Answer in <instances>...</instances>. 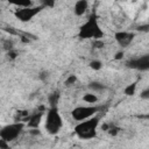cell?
Returning a JSON list of instances; mask_svg holds the SVG:
<instances>
[{"instance_id":"2","label":"cell","mask_w":149,"mask_h":149,"mask_svg":"<svg viewBox=\"0 0 149 149\" xmlns=\"http://www.w3.org/2000/svg\"><path fill=\"white\" fill-rule=\"evenodd\" d=\"M102 36H104V31L100 28L98 20L94 15L90 16L88 20L79 28V37H81V38L101 40Z\"/></svg>"},{"instance_id":"9","label":"cell","mask_w":149,"mask_h":149,"mask_svg":"<svg viewBox=\"0 0 149 149\" xmlns=\"http://www.w3.org/2000/svg\"><path fill=\"white\" fill-rule=\"evenodd\" d=\"M42 115H43V112H36L29 116H27L24 120L27 121V126L31 129H35V128H38L40 123H41V120H42Z\"/></svg>"},{"instance_id":"8","label":"cell","mask_w":149,"mask_h":149,"mask_svg":"<svg viewBox=\"0 0 149 149\" xmlns=\"http://www.w3.org/2000/svg\"><path fill=\"white\" fill-rule=\"evenodd\" d=\"M114 37L120 47L126 48L133 42L135 35H134V33H130V31H118V33H115Z\"/></svg>"},{"instance_id":"1","label":"cell","mask_w":149,"mask_h":149,"mask_svg":"<svg viewBox=\"0 0 149 149\" xmlns=\"http://www.w3.org/2000/svg\"><path fill=\"white\" fill-rule=\"evenodd\" d=\"M99 125V118L93 116L85 121H80L74 127L76 135L81 140H90L97 136V128Z\"/></svg>"},{"instance_id":"21","label":"cell","mask_w":149,"mask_h":149,"mask_svg":"<svg viewBox=\"0 0 149 149\" xmlns=\"http://www.w3.org/2000/svg\"><path fill=\"white\" fill-rule=\"evenodd\" d=\"M16 55H17V54H16V51H15V50H9V51H8V56H9L12 59L16 58Z\"/></svg>"},{"instance_id":"4","label":"cell","mask_w":149,"mask_h":149,"mask_svg":"<svg viewBox=\"0 0 149 149\" xmlns=\"http://www.w3.org/2000/svg\"><path fill=\"white\" fill-rule=\"evenodd\" d=\"M101 107L99 106H94V105H91V106H78L76 107L73 111H72V118L80 122V121H85L87 119H91L94 116V114L100 109Z\"/></svg>"},{"instance_id":"5","label":"cell","mask_w":149,"mask_h":149,"mask_svg":"<svg viewBox=\"0 0 149 149\" xmlns=\"http://www.w3.org/2000/svg\"><path fill=\"white\" fill-rule=\"evenodd\" d=\"M22 129H23L22 122H14V123L7 125V126L2 127V129L0 132V137H1V140L6 141V142H10V141L15 140L21 134Z\"/></svg>"},{"instance_id":"13","label":"cell","mask_w":149,"mask_h":149,"mask_svg":"<svg viewBox=\"0 0 149 149\" xmlns=\"http://www.w3.org/2000/svg\"><path fill=\"white\" fill-rule=\"evenodd\" d=\"M83 100L87 104H94V102L98 101V97L94 93H86V94H84Z\"/></svg>"},{"instance_id":"7","label":"cell","mask_w":149,"mask_h":149,"mask_svg":"<svg viewBox=\"0 0 149 149\" xmlns=\"http://www.w3.org/2000/svg\"><path fill=\"white\" fill-rule=\"evenodd\" d=\"M127 66L130 68V69L141 70V71H147V70H149V55L129 59V61L127 62Z\"/></svg>"},{"instance_id":"22","label":"cell","mask_w":149,"mask_h":149,"mask_svg":"<svg viewBox=\"0 0 149 149\" xmlns=\"http://www.w3.org/2000/svg\"><path fill=\"white\" fill-rule=\"evenodd\" d=\"M40 77V79H42V80H44L47 77H48V73L47 72H41V74L38 76Z\"/></svg>"},{"instance_id":"23","label":"cell","mask_w":149,"mask_h":149,"mask_svg":"<svg viewBox=\"0 0 149 149\" xmlns=\"http://www.w3.org/2000/svg\"><path fill=\"white\" fill-rule=\"evenodd\" d=\"M122 56H123V52H122V51H119V52H116V55H115V59H120V58H122Z\"/></svg>"},{"instance_id":"19","label":"cell","mask_w":149,"mask_h":149,"mask_svg":"<svg viewBox=\"0 0 149 149\" xmlns=\"http://www.w3.org/2000/svg\"><path fill=\"white\" fill-rule=\"evenodd\" d=\"M140 97H141L142 99H146V100H148V99H149V86H148L147 88H144V90L141 92Z\"/></svg>"},{"instance_id":"14","label":"cell","mask_w":149,"mask_h":149,"mask_svg":"<svg viewBox=\"0 0 149 149\" xmlns=\"http://www.w3.org/2000/svg\"><path fill=\"white\" fill-rule=\"evenodd\" d=\"M88 87H90L91 90H93L94 92H98V91H102V90H105V85H102L101 83H98V81H92V83H90Z\"/></svg>"},{"instance_id":"24","label":"cell","mask_w":149,"mask_h":149,"mask_svg":"<svg viewBox=\"0 0 149 149\" xmlns=\"http://www.w3.org/2000/svg\"><path fill=\"white\" fill-rule=\"evenodd\" d=\"M143 118H146V119H149V114H147V115H144Z\"/></svg>"},{"instance_id":"6","label":"cell","mask_w":149,"mask_h":149,"mask_svg":"<svg viewBox=\"0 0 149 149\" xmlns=\"http://www.w3.org/2000/svg\"><path fill=\"white\" fill-rule=\"evenodd\" d=\"M43 6H37V7H24V8H17L14 12V15L16 19H19L22 22H27L30 21L37 13L41 12V9H43Z\"/></svg>"},{"instance_id":"10","label":"cell","mask_w":149,"mask_h":149,"mask_svg":"<svg viewBox=\"0 0 149 149\" xmlns=\"http://www.w3.org/2000/svg\"><path fill=\"white\" fill-rule=\"evenodd\" d=\"M88 7V2L86 0H79L74 3V7H73V12L77 16H81L83 14H85L86 9Z\"/></svg>"},{"instance_id":"18","label":"cell","mask_w":149,"mask_h":149,"mask_svg":"<svg viewBox=\"0 0 149 149\" xmlns=\"http://www.w3.org/2000/svg\"><path fill=\"white\" fill-rule=\"evenodd\" d=\"M92 45H93L94 48H97V49H100V48H104L105 43H104L101 40H94L93 43H92Z\"/></svg>"},{"instance_id":"20","label":"cell","mask_w":149,"mask_h":149,"mask_svg":"<svg viewBox=\"0 0 149 149\" xmlns=\"http://www.w3.org/2000/svg\"><path fill=\"white\" fill-rule=\"evenodd\" d=\"M139 30H141V31H148L149 30V23L143 24V26H139Z\"/></svg>"},{"instance_id":"11","label":"cell","mask_w":149,"mask_h":149,"mask_svg":"<svg viewBox=\"0 0 149 149\" xmlns=\"http://www.w3.org/2000/svg\"><path fill=\"white\" fill-rule=\"evenodd\" d=\"M59 97H61L59 92H52L51 94H49L48 101H49L50 107H57V102L59 100Z\"/></svg>"},{"instance_id":"17","label":"cell","mask_w":149,"mask_h":149,"mask_svg":"<svg viewBox=\"0 0 149 149\" xmlns=\"http://www.w3.org/2000/svg\"><path fill=\"white\" fill-rule=\"evenodd\" d=\"M76 81H77V77H76L74 74H71V76H69V77L65 79V85H66V86H71V85H73Z\"/></svg>"},{"instance_id":"16","label":"cell","mask_w":149,"mask_h":149,"mask_svg":"<svg viewBox=\"0 0 149 149\" xmlns=\"http://www.w3.org/2000/svg\"><path fill=\"white\" fill-rule=\"evenodd\" d=\"M119 132H120V128L116 127V126H114V125H112V123H111V126H109V128H108V130H107V133H108L111 136H115V135H118Z\"/></svg>"},{"instance_id":"12","label":"cell","mask_w":149,"mask_h":149,"mask_svg":"<svg viewBox=\"0 0 149 149\" xmlns=\"http://www.w3.org/2000/svg\"><path fill=\"white\" fill-rule=\"evenodd\" d=\"M136 86H137V81H134V83L127 85L125 87V94L126 95H133L135 93V91H136Z\"/></svg>"},{"instance_id":"15","label":"cell","mask_w":149,"mask_h":149,"mask_svg":"<svg viewBox=\"0 0 149 149\" xmlns=\"http://www.w3.org/2000/svg\"><path fill=\"white\" fill-rule=\"evenodd\" d=\"M90 68L93 70H100L102 68V63L99 59H93L90 62Z\"/></svg>"},{"instance_id":"3","label":"cell","mask_w":149,"mask_h":149,"mask_svg":"<svg viewBox=\"0 0 149 149\" xmlns=\"http://www.w3.org/2000/svg\"><path fill=\"white\" fill-rule=\"evenodd\" d=\"M63 127V119L58 112L57 107H50L47 112L45 118V129L49 134H57Z\"/></svg>"}]
</instances>
